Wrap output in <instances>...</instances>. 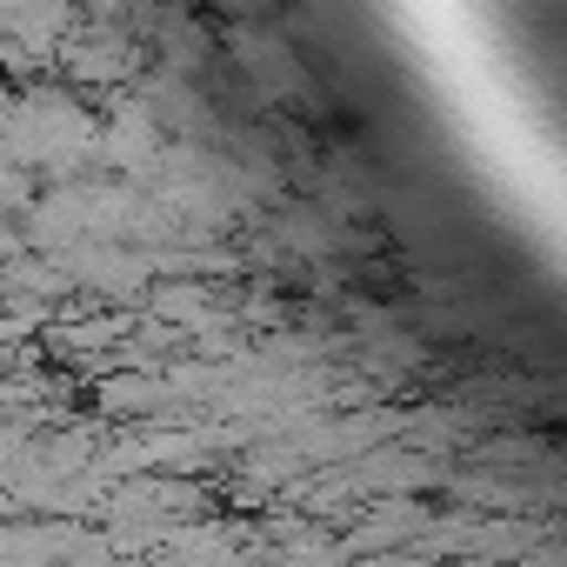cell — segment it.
I'll return each instance as SVG.
<instances>
[{"label":"cell","mask_w":567,"mask_h":567,"mask_svg":"<svg viewBox=\"0 0 567 567\" xmlns=\"http://www.w3.org/2000/svg\"><path fill=\"white\" fill-rule=\"evenodd\" d=\"M161 114L154 107H141V101H127L107 127H101V161L107 167H121V174H154V161H161Z\"/></svg>","instance_id":"1"}]
</instances>
